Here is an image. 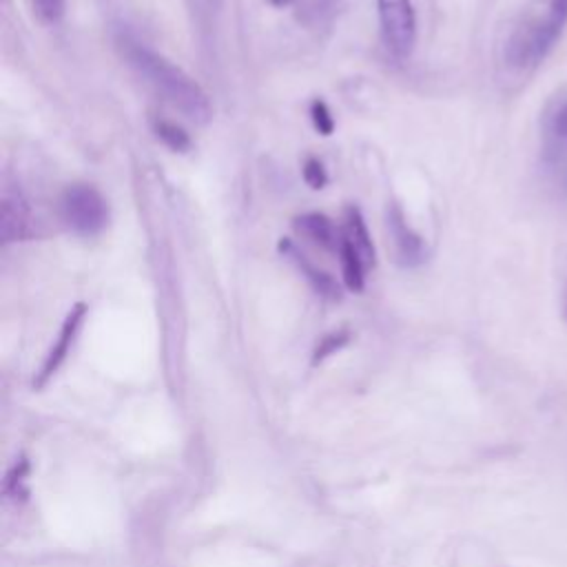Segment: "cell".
Masks as SVG:
<instances>
[{
	"label": "cell",
	"mask_w": 567,
	"mask_h": 567,
	"mask_svg": "<svg viewBox=\"0 0 567 567\" xmlns=\"http://www.w3.org/2000/svg\"><path fill=\"white\" fill-rule=\"evenodd\" d=\"M122 51L131 66L179 113L195 122H206L210 117V102L204 89L177 64L164 55L151 51L142 42L124 35L120 40Z\"/></svg>",
	"instance_id": "cell-1"
},
{
	"label": "cell",
	"mask_w": 567,
	"mask_h": 567,
	"mask_svg": "<svg viewBox=\"0 0 567 567\" xmlns=\"http://www.w3.org/2000/svg\"><path fill=\"white\" fill-rule=\"evenodd\" d=\"M567 24V0H536L505 40L503 60L514 71L536 69Z\"/></svg>",
	"instance_id": "cell-2"
},
{
	"label": "cell",
	"mask_w": 567,
	"mask_h": 567,
	"mask_svg": "<svg viewBox=\"0 0 567 567\" xmlns=\"http://www.w3.org/2000/svg\"><path fill=\"white\" fill-rule=\"evenodd\" d=\"M64 224L84 237L97 235L109 224V204L91 184H71L60 197Z\"/></svg>",
	"instance_id": "cell-3"
},
{
	"label": "cell",
	"mask_w": 567,
	"mask_h": 567,
	"mask_svg": "<svg viewBox=\"0 0 567 567\" xmlns=\"http://www.w3.org/2000/svg\"><path fill=\"white\" fill-rule=\"evenodd\" d=\"M379 29L385 49L403 60L416 42V13L412 0H377Z\"/></svg>",
	"instance_id": "cell-4"
},
{
	"label": "cell",
	"mask_w": 567,
	"mask_h": 567,
	"mask_svg": "<svg viewBox=\"0 0 567 567\" xmlns=\"http://www.w3.org/2000/svg\"><path fill=\"white\" fill-rule=\"evenodd\" d=\"M84 317H86V303H75V306L69 310V315H66L64 321H62V328H60V332H58L55 343L51 346V350H49V354H47V359H44L40 372H38L35 379H33V388H35V390L44 388L47 381L60 370V365L64 363V359H66V354H69V350H71V346H73L78 332H80V326H82Z\"/></svg>",
	"instance_id": "cell-5"
},
{
	"label": "cell",
	"mask_w": 567,
	"mask_h": 567,
	"mask_svg": "<svg viewBox=\"0 0 567 567\" xmlns=\"http://www.w3.org/2000/svg\"><path fill=\"white\" fill-rule=\"evenodd\" d=\"M388 233L392 237V246H394V255H396V261L401 266H419L423 259H425V246H423V239L421 235H416L405 217H403V210L392 204L388 208Z\"/></svg>",
	"instance_id": "cell-6"
},
{
	"label": "cell",
	"mask_w": 567,
	"mask_h": 567,
	"mask_svg": "<svg viewBox=\"0 0 567 567\" xmlns=\"http://www.w3.org/2000/svg\"><path fill=\"white\" fill-rule=\"evenodd\" d=\"M0 233L2 241H20L31 235V210L27 199L18 188L4 186L2 188V204H0Z\"/></svg>",
	"instance_id": "cell-7"
},
{
	"label": "cell",
	"mask_w": 567,
	"mask_h": 567,
	"mask_svg": "<svg viewBox=\"0 0 567 567\" xmlns=\"http://www.w3.org/2000/svg\"><path fill=\"white\" fill-rule=\"evenodd\" d=\"M543 151L547 162H567V97L556 100L543 117Z\"/></svg>",
	"instance_id": "cell-8"
},
{
	"label": "cell",
	"mask_w": 567,
	"mask_h": 567,
	"mask_svg": "<svg viewBox=\"0 0 567 567\" xmlns=\"http://www.w3.org/2000/svg\"><path fill=\"white\" fill-rule=\"evenodd\" d=\"M295 228L301 237H306L308 241H312L319 248H337L341 233L334 228L332 219L326 217L323 213H303L295 219Z\"/></svg>",
	"instance_id": "cell-9"
},
{
	"label": "cell",
	"mask_w": 567,
	"mask_h": 567,
	"mask_svg": "<svg viewBox=\"0 0 567 567\" xmlns=\"http://www.w3.org/2000/svg\"><path fill=\"white\" fill-rule=\"evenodd\" d=\"M346 226H343V237L354 246V250L361 255L365 266L374 264V244L368 233V226L363 221V215L359 208L348 206L346 208Z\"/></svg>",
	"instance_id": "cell-10"
},
{
	"label": "cell",
	"mask_w": 567,
	"mask_h": 567,
	"mask_svg": "<svg viewBox=\"0 0 567 567\" xmlns=\"http://www.w3.org/2000/svg\"><path fill=\"white\" fill-rule=\"evenodd\" d=\"M337 252H339L341 275H343L346 288L352 290V292L363 290V284H365V268H368V266H365V261L361 259V255L354 250V246L343 237V233H341Z\"/></svg>",
	"instance_id": "cell-11"
},
{
	"label": "cell",
	"mask_w": 567,
	"mask_h": 567,
	"mask_svg": "<svg viewBox=\"0 0 567 567\" xmlns=\"http://www.w3.org/2000/svg\"><path fill=\"white\" fill-rule=\"evenodd\" d=\"M279 248H281V252H286V255H290L295 261H297V266L306 272V277L310 279V284L315 286V290L321 295V297H328V299H339V286H337V281L328 275V272H323V270H319V268H315L308 259H306V255H301L288 239H284L281 244H279Z\"/></svg>",
	"instance_id": "cell-12"
},
{
	"label": "cell",
	"mask_w": 567,
	"mask_h": 567,
	"mask_svg": "<svg viewBox=\"0 0 567 567\" xmlns=\"http://www.w3.org/2000/svg\"><path fill=\"white\" fill-rule=\"evenodd\" d=\"M153 131L171 151L186 153L190 148L188 133L179 124H175L171 120H153Z\"/></svg>",
	"instance_id": "cell-13"
},
{
	"label": "cell",
	"mask_w": 567,
	"mask_h": 567,
	"mask_svg": "<svg viewBox=\"0 0 567 567\" xmlns=\"http://www.w3.org/2000/svg\"><path fill=\"white\" fill-rule=\"evenodd\" d=\"M348 341H350V332H348V330H337V332L326 334V337L317 343V348H315L312 363H319V361L328 359L330 354H334L337 350H341Z\"/></svg>",
	"instance_id": "cell-14"
},
{
	"label": "cell",
	"mask_w": 567,
	"mask_h": 567,
	"mask_svg": "<svg viewBox=\"0 0 567 567\" xmlns=\"http://www.w3.org/2000/svg\"><path fill=\"white\" fill-rule=\"evenodd\" d=\"M31 4L35 16L47 24L60 22L66 13V0H31Z\"/></svg>",
	"instance_id": "cell-15"
},
{
	"label": "cell",
	"mask_w": 567,
	"mask_h": 567,
	"mask_svg": "<svg viewBox=\"0 0 567 567\" xmlns=\"http://www.w3.org/2000/svg\"><path fill=\"white\" fill-rule=\"evenodd\" d=\"M310 117H312V124L315 128L321 133V135H330L334 131V117L328 109V104L323 100H315L310 104Z\"/></svg>",
	"instance_id": "cell-16"
},
{
	"label": "cell",
	"mask_w": 567,
	"mask_h": 567,
	"mask_svg": "<svg viewBox=\"0 0 567 567\" xmlns=\"http://www.w3.org/2000/svg\"><path fill=\"white\" fill-rule=\"evenodd\" d=\"M301 175H303V182H306L310 188H315V190H319V188H323V186L328 184V173H326L323 164H321L317 157H308V159L303 162Z\"/></svg>",
	"instance_id": "cell-17"
},
{
	"label": "cell",
	"mask_w": 567,
	"mask_h": 567,
	"mask_svg": "<svg viewBox=\"0 0 567 567\" xmlns=\"http://www.w3.org/2000/svg\"><path fill=\"white\" fill-rule=\"evenodd\" d=\"M334 7V0H315V11L321 13V11H330Z\"/></svg>",
	"instance_id": "cell-18"
},
{
	"label": "cell",
	"mask_w": 567,
	"mask_h": 567,
	"mask_svg": "<svg viewBox=\"0 0 567 567\" xmlns=\"http://www.w3.org/2000/svg\"><path fill=\"white\" fill-rule=\"evenodd\" d=\"M292 0H270V4H275V7H288Z\"/></svg>",
	"instance_id": "cell-19"
}]
</instances>
